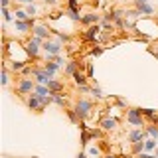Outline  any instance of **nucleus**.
I'll return each instance as SVG.
<instances>
[{
    "label": "nucleus",
    "instance_id": "30",
    "mask_svg": "<svg viewBox=\"0 0 158 158\" xmlns=\"http://www.w3.org/2000/svg\"><path fill=\"white\" fill-rule=\"evenodd\" d=\"M89 135H91V138H101V136H103V132H101V131H97V128H91V131H89Z\"/></svg>",
    "mask_w": 158,
    "mask_h": 158
},
{
    "label": "nucleus",
    "instance_id": "17",
    "mask_svg": "<svg viewBox=\"0 0 158 158\" xmlns=\"http://www.w3.org/2000/svg\"><path fill=\"white\" fill-rule=\"evenodd\" d=\"M156 146H158V140H156V138H148V140H144V152L154 150Z\"/></svg>",
    "mask_w": 158,
    "mask_h": 158
},
{
    "label": "nucleus",
    "instance_id": "28",
    "mask_svg": "<svg viewBox=\"0 0 158 158\" xmlns=\"http://www.w3.org/2000/svg\"><path fill=\"white\" fill-rule=\"evenodd\" d=\"M2 14H4V22H12V14H10V10L8 8H2Z\"/></svg>",
    "mask_w": 158,
    "mask_h": 158
},
{
    "label": "nucleus",
    "instance_id": "23",
    "mask_svg": "<svg viewBox=\"0 0 158 158\" xmlns=\"http://www.w3.org/2000/svg\"><path fill=\"white\" fill-rule=\"evenodd\" d=\"M142 150H144V140H142V142H135V144H132V154H140Z\"/></svg>",
    "mask_w": 158,
    "mask_h": 158
},
{
    "label": "nucleus",
    "instance_id": "1",
    "mask_svg": "<svg viewBox=\"0 0 158 158\" xmlns=\"http://www.w3.org/2000/svg\"><path fill=\"white\" fill-rule=\"evenodd\" d=\"M36 85H38V83H34L30 77H20L18 79V85H16V93H18L20 97L30 95V93L36 91Z\"/></svg>",
    "mask_w": 158,
    "mask_h": 158
},
{
    "label": "nucleus",
    "instance_id": "15",
    "mask_svg": "<svg viewBox=\"0 0 158 158\" xmlns=\"http://www.w3.org/2000/svg\"><path fill=\"white\" fill-rule=\"evenodd\" d=\"M79 65H81L79 61H69L67 65H65V75H71V77H73V73H77Z\"/></svg>",
    "mask_w": 158,
    "mask_h": 158
},
{
    "label": "nucleus",
    "instance_id": "16",
    "mask_svg": "<svg viewBox=\"0 0 158 158\" xmlns=\"http://www.w3.org/2000/svg\"><path fill=\"white\" fill-rule=\"evenodd\" d=\"M73 81H75V85L77 87H83V85H87V75H83V73H73Z\"/></svg>",
    "mask_w": 158,
    "mask_h": 158
},
{
    "label": "nucleus",
    "instance_id": "5",
    "mask_svg": "<svg viewBox=\"0 0 158 158\" xmlns=\"http://www.w3.org/2000/svg\"><path fill=\"white\" fill-rule=\"evenodd\" d=\"M26 105H28L30 111H36V113H44V109H46V107L42 105V99H40V95H38L36 91L26 99Z\"/></svg>",
    "mask_w": 158,
    "mask_h": 158
},
{
    "label": "nucleus",
    "instance_id": "4",
    "mask_svg": "<svg viewBox=\"0 0 158 158\" xmlns=\"http://www.w3.org/2000/svg\"><path fill=\"white\" fill-rule=\"evenodd\" d=\"M44 44V40H40V38H32V40H28L26 42V53L30 57H38L40 56V46Z\"/></svg>",
    "mask_w": 158,
    "mask_h": 158
},
{
    "label": "nucleus",
    "instance_id": "8",
    "mask_svg": "<svg viewBox=\"0 0 158 158\" xmlns=\"http://www.w3.org/2000/svg\"><path fill=\"white\" fill-rule=\"evenodd\" d=\"M146 135L148 132L144 131V128H136V131H131L128 132V142H132V144H135V142H142L146 138Z\"/></svg>",
    "mask_w": 158,
    "mask_h": 158
},
{
    "label": "nucleus",
    "instance_id": "24",
    "mask_svg": "<svg viewBox=\"0 0 158 158\" xmlns=\"http://www.w3.org/2000/svg\"><path fill=\"white\" fill-rule=\"evenodd\" d=\"M53 103H56V105H59V107H65V105H67L65 97H61L59 93H57V95H53Z\"/></svg>",
    "mask_w": 158,
    "mask_h": 158
},
{
    "label": "nucleus",
    "instance_id": "10",
    "mask_svg": "<svg viewBox=\"0 0 158 158\" xmlns=\"http://www.w3.org/2000/svg\"><path fill=\"white\" fill-rule=\"evenodd\" d=\"M53 30H49V28H46L44 24H36V28H34V34H36V38H40V40H49V34H52Z\"/></svg>",
    "mask_w": 158,
    "mask_h": 158
},
{
    "label": "nucleus",
    "instance_id": "25",
    "mask_svg": "<svg viewBox=\"0 0 158 158\" xmlns=\"http://www.w3.org/2000/svg\"><path fill=\"white\" fill-rule=\"evenodd\" d=\"M140 111H142V117H148V118H152V117L156 115L154 109H140Z\"/></svg>",
    "mask_w": 158,
    "mask_h": 158
},
{
    "label": "nucleus",
    "instance_id": "38",
    "mask_svg": "<svg viewBox=\"0 0 158 158\" xmlns=\"http://www.w3.org/2000/svg\"><path fill=\"white\" fill-rule=\"evenodd\" d=\"M87 156H89V154H87V152H81V154H79L77 158H87Z\"/></svg>",
    "mask_w": 158,
    "mask_h": 158
},
{
    "label": "nucleus",
    "instance_id": "14",
    "mask_svg": "<svg viewBox=\"0 0 158 158\" xmlns=\"http://www.w3.org/2000/svg\"><path fill=\"white\" fill-rule=\"evenodd\" d=\"M138 14L140 16H150V14H154V6L152 4H142V6H138Z\"/></svg>",
    "mask_w": 158,
    "mask_h": 158
},
{
    "label": "nucleus",
    "instance_id": "26",
    "mask_svg": "<svg viewBox=\"0 0 158 158\" xmlns=\"http://www.w3.org/2000/svg\"><path fill=\"white\" fill-rule=\"evenodd\" d=\"M91 93H93V97H95V99H103V91L99 87H91Z\"/></svg>",
    "mask_w": 158,
    "mask_h": 158
},
{
    "label": "nucleus",
    "instance_id": "40",
    "mask_svg": "<svg viewBox=\"0 0 158 158\" xmlns=\"http://www.w3.org/2000/svg\"><path fill=\"white\" fill-rule=\"evenodd\" d=\"M156 158H158V152H156Z\"/></svg>",
    "mask_w": 158,
    "mask_h": 158
},
{
    "label": "nucleus",
    "instance_id": "3",
    "mask_svg": "<svg viewBox=\"0 0 158 158\" xmlns=\"http://www.w3.org/2000/svg\"><path fill=\"white\" fill-rule=\"evenodd\" d=\"M127 123H131V125H135V127H140V128L146 127L140 109H128L127 111Z\"/></svg>",
    "mask_w": 158,
    "mask_h": 158
},
{
    "label": "nucleus",
    "instance_id": "13",
    "mask_svg": "<svg viewBox=\"0 0 158 158\" xmlns=\"http://www.w3.org/2000/svg\"><path fill=\"white\" fill-rule=\"evenodd\" d=\"M48 89L52 91V95H57V93L63 91V83H59L57 79H49V81H48Z\"/></svg>",
    "mask_w": 158,
    "mask_h": 158
},
{
    "label": "nucleus",
    "instance_id": "11",
    "mask_svg": "<svg viewBox=\"0 0 158 158\" xmlns=\"http://www.w3.org/2000/svg\"><path fill=\"white\" fill-rule=\"evenodd\" d=\"M99 125H101L103 131H115L117 125H118V118H115V117H105L101 123H99Z\"/></svg>",
    "mask_w": 158,
    "mask_h": 158
},
{
    "label": "nucleus",
    "instance_id": "19",
    "mask_svg": "<svg viewBox=\"0 0 158 158\" xmlns=\"http://www.w3.org/2000/svg\"><path fill=\"white\" fill-rule=\"evenodd\" d=\"M10 67H12L14 71H24V69L28 67V63L26 61H12V63H10Z\"/></svg>",
    "mask_w": 158,
    "mask_h": 158
},
{
    "label": "nucleus",
    "instance_id": "21",
    "mask_svg": "<svg viewBox=\"0 0 158 158\" xmlns=\"http://www.w3.org/2000/svg\"><path fill=\"white\" fill-rule=\"evenodd\" d=\"M65 113H67V117H69V121L73 123V125H77L79 123V117H77V113H75V109H65Z\"/></svg>",
    "mask_w": 158,
    "mask_h": 158
},
{
    "label": "nucleus",
    "instance_id": "34",
    "mask_svg": "<svg viewBox=\"0 0 158 158\" xmlns=\"http://www.w3.org/2000/svg\"><path fill=\"white\" fill-rule=\"evenodd\" d=\"M142 4H148V0H135V6H142Z\"/></svg>",
    "mask_w": 158,
    "mask_h": 158
},
{
    "label": "nucleus",
    "instance_id": "35",
    "mask_svg": "<svg viewBox=\"0 0 158 158\" xmlns=\"http://www.w3.org/2000/svg\"><path fill=\"white\" fill-rule=\"evenodd\" d=\"M103 53V48H97V49H93V56H101Z\"/></svg>",
    "mask_w": 158,
    "mask_h": 158
},
{
    "label": "nucleus",
    "instance_id": "29",
    "mask_svg": "<svg viewBox=\"0 0 158 158\" xmlns=\"http://www.w3.org/2000/svg\"><path fill=\"white\" fill-rule=\"evenodd\" d=\"M8 81H10V79H8V69L4 67V69H2V85L6 87V85H8Z\"/></svg>",
    "mask_w": 158,
    "mask_h": 158
},
{
    "label": "nucleus",
    "instance_id": "39",
    "mask_svg": "<svg viewBox=\"0 0 158 158\" xmlns=\"http://www.w3.org/2000/svg\"><path fill=\"white\" fill-rule=\"evenodd\" d=\"M105 158H117V156H115V154H107Z\"/></svg>",
    "mask_w": 158,
    "mask_h": 158
},
{
    "label": "nucleus",
    "instance_id": "12",
    "mask_svg": "<svg viewBox=\"0 0 158 158\" xmlns=\"http://www.w3.org/2000/svg\"><path fill=\"white\" fill-rule=\"evenodd\" d=\"M14 28H16V32H28V30L36 28V24H34V20H28V22H22V20H16L14 22Z\"/></svg>",
    "mask_w": 158,
    "mask_h": 158
},
{
    "label": "nucleus",
    "instance_id": "18",
    "mask_svg": "<svg viewBox=\"0 0 158 158\" xmlns=\"http://www.w3.org/2000/svg\"><path fill=\"white\" fill-rule=\"evenodd\" d=\"M144 131H146L152 138H156V140H158V127H156V125H152V123H150V125L144 127Z\"/></svg>",
    "mask_w": 158,
    "mask_h": 158
},
{
    "label": "nucleus",
    "instance_id": "41",
    "mask_svg": "<svg viewBox=\"0 0 158 158\" xmlns=\"http://www.w3.org/2000/svg\"><path fill=\"white\" fill-rule=\"evenodd\" d=\"M4 158H8V156H4Z\"/></svg>",
    "mask_w": 158,
    "mask_h": 158
},
{
    "label": "nucleus",
    "instance_id": "20",
    "mask_svg": "<svg viewBox=\"0 0 158 158\" xmlns=\"http://www.w3.org/2000/svg\"><path fill=\"white\" fill-rule=\"evenodd\" d=\"M14 16H16V20H22V22H28V20H32V18L28 16L26 10H16V12H14Z\"/></svg>",
    "mask_w": 158,
    "mask_h": 158
},
{
    "label": "nucleus",
    "instance_id": "37",
    "mask_svg": "<svg viewBox=\"0 0 158 158\" xmlns=\"http://www.w3.org/2000/svg\"><path fill=\"white\" fill-rule=\"evenodd\" d=\"M18 2H24V4H34V0H18Z\"/></svg>",
    "mask_w": 158,
    "mask_h": 158
},
{
    "label": "nucleus",
    "instance_id": "36",
    "mask_svg": "<svg viewBox=\"0 0 158 158\" xmlns=\"http://www.w3.org/2000/svg\"><path fill=\"white\" fill-rule=\"evenodd\" d=\"M8 4H10V0H2V8H8Z\"/></svg>",
    "mask_w": 158,
    "mask_h": 158
},
{
    "label": "nucleus",
    "instance_id": "22",
    "mask_svg": "<svg viewBox=\"0 0 158 158\" xmlns=\"http://www.w3.org/2000/svg\"><path fill=\"white\" fill-rule=\"evenodd\" d=\"M65 14H67V16L73 20V22H81V18H83V16H79V12H77V10H69V8L65 10Z\"/></svg>",
    "mask_w": 158,
    "mask_h": 158
},
{
    "label": "nucleus",
    "instance_id": "27",
    "mask_svg": "<svg viewBox=\"0 0 158 158\" xmlns=\"http://www.w3.org/2000/svg\"><path fill=\"white\" fill-rule=\"evenodd\" d=\"M26 12H28V16H34V14L38 12V8H36V4H28L26 6Z\"/></svg>",
    "mask_w": 158,
    "mask_h": 158
},
{
    "label": "nucleus",
    "instance_id": "9",
    "mask_svg": "<svg viewBox=\"0 0 158 158\" xmlns=\"http://www.w3.org/2000/svg\"><path fill=\"white\" fill-rule=\"evenodd\" d=\"M101 18L103 16H99V14H95V12H89V14H85V16L81 18V24L89 28V26H95V24H99V22H101Z\"/></svg>",
    "mask_w": 158,
    "mask_h": 158
},
{
    "label": "nucleus",
    "instance_id": "7",
    "mask_svg": "<svg viewBox=\"0 0 158 158\" xmlns=\"http://www.w3.org/2000/svg\"><path fill=\"white\" fill-rule=\"evenodd\" d=\"M99 32H101V26H99V24H95V26H89L85 32L81 34V38L85 40V42H95L97 36H99Z\"/></svg>",
    "mask_w": 158,
    "mask_h": 158
},
{
    "label": "nucleus",
    "instance_id": "32",
    "mask_svg": "<svg viewBox=\"0 0 158 158\" xmlns=\"http://www.w3.org/2000/svg\"><path fill=\"white\" fill-rule=\"evenodd\" d=\"M67 4H69V10H79V2H77V0H67Z\"/></svg>",
    "mask_w": 158,
    "mask_h": 158
},
{
    "label": "nucleus",
    "instance_id": "33",
    "mask_svg": "<svg viewBox=\"0 0 158 158\" xmlns=\"http://www.w3.org/2000/svg\"><path fill=\"white\" fill-rule=\"evenodd\" d=\"M99 152H101V150H99L97 146H91V148H89V152H87V154H91V156H99Z\"/></svg>",
    "mask_w": 158,
    "mask_h": 158
},
{
    "label": "nucleus",
    "instance_id": "6",
    "mask_svg": "<svg viewBox=\"0 0 158 158\" xmlns=\"http://www.w3.org/2000/svg\"><path fill=\"white\" fill-rule=\"evenodd\" d=\"M42 49L46 53H49V56H59L61 53V42H49V40H46L42 44Z\"/></svg>",
    "mask_w": 158,
    "mask_h": 158
},
{
    "label": "nucleus",
    "instance_id": "31",
    "mask_svg": "<svg viewBox=\"0 0 158 158\" xmlns=\"http://www.w3.org/2000/svg\"><path fill=\"white\" fill-rule=\"evenodd\" d=\"M89 138H91L89 131H83V135H81V142H83V144H89Z\"/></svg>",
    "mask_w": 158,
    "mask_h": 158
},
{
    "label": "nucleus",
    "instance_id": "2",
    "mask_svg": "<svg viewBox=\"0 0 158 158\" xmlns=\"http://www.w3.org/2000/svg\"><path fill=\"white\" fill-rule=\"evenodd\" d=\"M91 109H93V103L89 99H79L75 103V113L79 117V121H85V118L91 115Z\"/></svg>",
    "mask_w": 158,
    "mask_h": 158
}]
</instances>
